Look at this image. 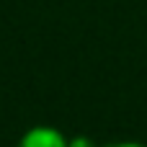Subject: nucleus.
<instances>
[{
    "label": "nucleus",
    "instance_id": "obj_1",
    "mask_svg": "<svg viewBox=\"0 0 147 147\" xmlns=\"http://www.w3.org/2000/svg\"><path fill=\"white\" fill-rule=\"evenodd\" d=\"M67 142L70 140L54 127H34L18 140V147H67Z\"/></svg>",
    "mask_w": 147,
    "mask_h": 147
},
{
    "label": "nucleus",
    "instance_id": "obj_2",
    "mask_svg": "<svg viewBox=\"0 0 147 147\" xmlns=\"http://www.w3.org/2000/svg\"><path fill=\"white\" fill-rule=\"evenodd\" d=\"M67 147H96L88 137H75V140H70L67 142Z\"/></svg>",
    "mask_w": 147,
    "mask_h": 147
},
{
    "label": "nucleus",
    "instance_id": "obj_3",
    "mask_svg": "<svg viewBox=\"0 0 147 147\" xmlns=\"http://www.w3.org/2000/svg\"><path fill=\"white\" fill-rule=\"evenodd\" d=\"M106 147H147V145H140V142H116V145H106Z\"/></svg>",
    "mask_w": 147,
    "mask_h": 147
}]
</instances>
